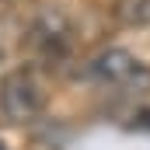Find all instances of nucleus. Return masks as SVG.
<instances>
[{"label":"nucleus","mask_w":150,"mask_h":150,"mask_svg":"<svg viewBox=\"0 0 150 150\" xmlns=\"http://www.w3.org/2000/svg\"><path fill=\"white\" fill-rule=\"evenodd\" d=\"M0 108L7 119L14 122H28L42 112V87L35 84V77L25 74V70H14V74L4 77L0 84Z\"/></svg>","instance_id":"obj_1"},{"label":"nucleus","mask_w":150,"mask_h":150,"mask_svg":"<svg viewBox=\"0 0 150 150\" xmlns=\"http://www.w3.org/2000/svg\"><path fill=\"white\" fill-rule=\"evenodd\" d=\"M91 77L112 87H150V70L140 67V59H133L126 49H105L101 56L91 59Z\"/></svg>","instance_id":"obj_2"},{"label":"nucleus","mask_w":150,"mask_h":150,"mask_svg":"<svg viewBox=\"0 0 150 150\" xmlns=\"http://www.w3.org/2000/svg\"><path fill=\"white\" fill-rule=\"evenodd\" d=\"M70 35H74L70 32V21L63 14H56V11H45L35 25H32V45L42 52V59H49V63L67 59L70 42H74Z\"/></svg>","instance_id":"obj_3"},{"label":"nucleus","mask_w":150,"mask_h":150,"mask_svg":"<svg viewBox=\"0 0 150 150\" xmlns=\"http://www.w3.org/2000/svg\"><path fill=\"white\" fill-rule=\"evenodd\" d=\"M112 14L126 28H143V25H150V0H115Z\"/></svg>","instance_id":"obj_4"}]
</instances>
